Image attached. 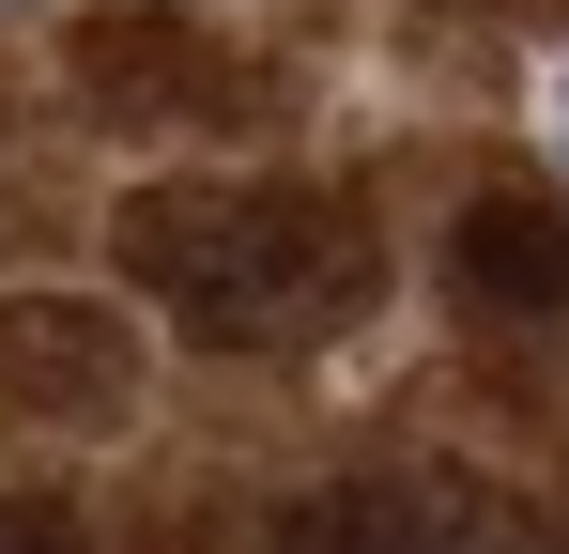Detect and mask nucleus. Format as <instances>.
Masks as SVG:
<instances>
[{
	"label": "nucleus",
	"mask_w": 569,
	"mask_h": 554,
	"mask_svg": "<svg viewBox=\"0 0 569 554\" xmlns=\"http://www.w3.org/2000/svg\"><path fill=\"white\" fill-rule=\"evenodd\" d=\"M123 277L216 339V355H292V339H323V324H355L370 308V216H339V200H308V185H139L123 200Z\"/></svg>",
	"instance_id": "1"
},
{
	"label": "nucleus",
	"mask_w": 569,
	"mask_h": 554,
	"mask_svg": "<svg viewBox=\"0 0 569 554\" xmlns=\"http://www.w3.org/2000/svg\"><path fill=\"white\" fill-rule=\"evenodd\" d=\"M447 263H462V293H477V308H508V324H569V200H539V185L477 200Z\"/></svg>",
	"instance_id": "2"
},
{
	"label": "nucleus",
	"mask_w": 569,
	"mask_h": 554,
	"mask_svg": "<svg viewBox=\"0 0 569 554\" xmlns=\"http://www.w3.org/2000/svg\"><path fill=\"white\" fill-rule=\"evenodd\" d=\"M292 554H477V508L431 493V477H370V493H323Z\"/></svg>",
	"instance_id": "3"
},
{
	"label": "nucleus",
	"mask_w": 569,
	"mask_h": 554,
	"mask_svg": "<svg viewBox=\"0 0 569 554\" xmlns=\"http://www.w3.org/2000/svg\"><path fill=\"white\" fill-rule=\"evenodd\" d=\"M186 47H200L186 16H108V31H93V62H78V78H93L108 108H216L231 78H216V62H186Z\"/></svg>",
	"instance_id": "4"
},
{
	"label": "nucleus",
	"mask_w": 569,
	"mask_h": 554,
	"mask_svg": "<svg viewBox=\"0 0 569 554\" xmlns=\"http://www.w3.org/2000/svg\"><path fill=\"white\" fill-rule=\"evenodd\" d=\"M0 355H16V369H47L78 416H123V385H139V355H123V339H93V324H47V308H31V324H0Z\"/></svg>",
	"instance_id": "5"
},
{
	"label": "nucleus",
	"mask_w": 569,
	"mask_h": 554,
	"mask_svg": "<svg viewBox=\"0 0 569 554\" xmlns=\"http://www.w3.org/2000/svg\"><path fill=\"white\" fill-rule=\"evenodd\" d=\"M0 554H78V524L62 508H0Z\"/></svg>",
	"instance_id": "6"
}]
</instances>
